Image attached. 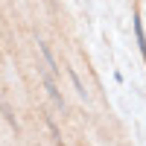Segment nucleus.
<instances>
[{
	"label": "nucleus",
	"instance_id": "1",
	"mask_svg": "<svg viewBox=\"0 0 146 146\" xmlns=\"http://www.w3.org/2000/svg\"><path fill=\"white\" fill-rule=\"evenodd\" d=\"M44 88H47V94L53 96V102H56L58 108H64V100H62V94H58L56 82H53V73H44Z\"/></svg>",
	"mask_w": 146,
	"mask_h": 146
},
{
	"label": "nucleus",
	"instance_id": "2",
	"mask_svg": "<svg viewBox=\"0 0 146 146\" xmlns=\"http://www.w3.org/2000/svg\"><path fill=\"white\" fill-rule=\"evenodd\" d=\"M131 23H135V38H137V47H140V56L146 58V32H143V23H140L137 15L131 18Z\"/></svg>",
	"mask_w": 146,
	"mask_h": 146
},
{
	"label": "nucleus",
	"instance_id": "3",
	"mask_svg": "<svg viewBox=\"0 0 146 146\" xmlns=\"http://www.w3.org/2000/svg\"><path fill=\"white\" fill-rule=\"evenodd\" d=\"M38 50H41V56H44L47 67H50V73H53V76H58V67H56V58H53V53H50V47H47L44 41H38Z\"/></svg>",
	"mask_w": 146,
	"mask_h": 146
},
{
	"label": "nucleus",
	"instance_id": "4",
	"mask_svg": "<svg viewBox=\"0 0 146 146\" xmlns=\"http://www.w3.org/2000/svg\"><path fill=\"white\" fill-rule=\"evenodd\" d=\"M67 73H70V79H73V88H76V94L82 96V100H88V91H85V85H82V79L76 76V70H73V67H70Z\"/></svg>",
	"mask_w": 146,
	"mask_h": 146
},
{
	"label": "nucleus",
	"instance_id": "5",
	"mask_svg": "<svg viewBox=\"0 0 146 146\" xmlns=\"http://www.w3.org/2000/svg\"><path fill=\"white\" fill-rule=\"evenodd\" d=\"M0 111L6 114V120H9V126H15V129H18V120H15V114H12V108L6 105V100H0Z\"/></svg>",
	"mask_w": 146,
	"mask_h": 146
}]
</instances>
